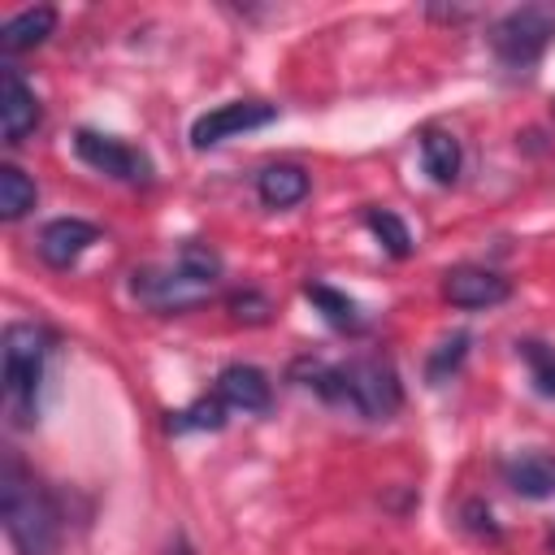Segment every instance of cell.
Here are the masks:
<instances>
[{
	"label": "cell",
	"mask_w": 555,
	"mask_h": 555,
	"mask_svg": "<svg viewBox=\"0 0 555 555\" xmlns=\"http://www.w3.org/2000/svg\"><path fill=\"white\" fill-rule=\"evenodd\" d=\"M52 26H56V13H52L48 4H39V9H22L17 17L4 22V30H0V48H4V52H26V48L43 43V39L52 35Z\"/></svg>",
	"instance_id": "15"
},
{
	"label": "cell",
	"mask_w": 555,
	"mask_h": 555,
	"mask_svg": "<svg viewBox=\"0 0 555 555\" xmlns=\"http://www.w3.org/2000/svg\"><path fill=\"white\" fill-rule=\"evenodd\" d=\"M546 546H551V551H555V533H551V538H546Z\"/></svg>",
	"instance_id": "23"
},
{
	"label": "cell",
	"mask_w": 555,
	"mask_h": 555,
	"mask_svg": "<svg viewBox=\"0 0 555 555\" xmlns=\"http://www.w3.org/2000/svg\"><path fill=\"white\" fill-rule=\"evenodd\" d=\"M464 351H468V334L447 338V343L434 351V360H429V382H442V377H447V369H455V364L464 360Z\"/></svg>",
	"instance_id": "21"
},
{
	"label": "cell",
	"mask_w": 555,
	"mask_h": 555,
	"mask_svg": "<svg viewBox=\"0 0 555 555\" xmlns=\"http://www.w3.org/2000/svg\"><path fill=\"white\" fill-rule=\"evenodd\" d=\"M0 512H4V529L17 555H56L61 512L52 494L39 486V477L26 473L13 455H4V468H0Z\"/></svg>",
	"instance_id": "1"
},
{
	"label": "cell",
	"mask_w": 555,
	"mask_h": 555,
	"mask_svg": "<svg viewBox=\"0 0 555 555\" xmlns=\"http://www.w3.org/2000/svg\"><path fill=\"white\" fill-rule=\"evenodd\" d=\"M95 238H100V230H95L91 221L56 217V221H48L43 234H39V256H43L52 269H69Z\"/></svg>",
	"instance_id": "10"
},
{
	"label": "cell",
	"mask_w": 555,
	"mask_h": 555,
	"mask_svg": "<svg viewBox=\"0 0 555 555\" xmlns=\"http://www.w3.org/2000/svg\"><path fill=\"white\" fill-rule=\"evenodd\" d=\"M442 295L455 304V308H494L512 295V282L499 278L494 269H481V264H460L442 278Z\"/></svg>",
	"instance_id": "8"
},
{
	"label": "cell",
	"mask_w": 555,
	"mask_h": 555,
	"mask_svg": "<svg viewBox=\"0 0 555 555\" xmlns=\"http://www.w3.org/2000/svg\"><path fill=\"white\" fill-rule=\"evenodd\" d=\"M225 425V403L212 395V399H195L191 408L173 412L169 416V429L173 434H191V429H221Z\"/></svg>",
	"instance_id": "18"
},
{
	"label": "cell",
	"mask_w": 555,
	"mask_h": 555,
	"mask_svg": "<svg viewBox=\"0 0 555 555\" xmlns=\"http://www.w3.org/2000/svg\"><path fill=\"white\" fill-rule=\"evenodd\" d=\"M321 399L330 403H347L351 412L369 416V421H386L399 412V377L386 360L369 356V360H351V364H312L308 369V382Z\"/></svg>",
	"instance_id": "3"
},
{
	"label": "cell",
	"mask_w": 555,
	"mask_h": 555,
	"mask_svg": "<svg viewBox=\"0 0 555 555\" xmlns=\"http://www.w3.org/2000/svg\"><path fill=\"white\" fill-rule=\"evenodd\" d=\"M165 555H195V551H191V542H186V538H173Z\"/></svg>",
	"instance_id": "22"
},
{
	"label": "cell",
	"mask_w": 555,
	"mask_h": 555,
	"mask_svg": "<svg viewBox=\"0 0 555 555\" xmlns=\"http://www.w3.org/2000/svg\"><path fill=\"white\" fill-rule=\"evenodd\" d=\"M269 121H278L273 104H264V100H230V104H217V108H208V113H199L191 121V147L204 152V147H217V143L234 139V134L260 130Z\"/></svg>",
	"instance_id": "6"
},
{
	"label": "cell",
	"mask_w": 555,
	"mask_h": 555,
	"mask_svg": "<svg viewBox=\"0 0 555 555\" xmlns=\"http://www.w3.org/2000/svg\"><path fill=\"white\" fill-rule=\"evenodd\" d=\"M304 295L321 308V317L334 325V330H347V334H356L360 325H364V317H360V304L351 299V295H343V291H334V286H325V282H308L304 286Z\"/></svg>",
	"instance_id": "16"
},
{
	"label": "cell",
	"mask_w": 555,
	"mask_h": 555,
	"mask_svg": "<svg viewBox=\"0 0 555 555\" xmlns=\"http://www.w3.org/2000/svg\"><path fill=\"white\" fill-rule=\"evenodd\" d=\"M555 39V4H520L503 13L490 30V43L507 69H529Z\"/></svg>",
	"instance_id": "5"
},
{
	"label": "cell",
	"mask_w": 555,
	"mask_h": 555,
	"mask_svg": "<svg viewBox=\"0 0 555 555\" xmlns=\"http://www.w3.org/2000/svg\"><path fill=\"white\" fill-rule=\"evenodd\" d=\"M35 126H39V95L26 87V78L13 65H4V74H0V130H4V143H22Z\"/></svg>",
	"instance_id": "9"
},
{
	"label": "cell",
	"mask_w": 555,
	"mask_h": 555,
	"mask_svg": "<svg viewBox=\"0 0 555 555\" xmlns=\"http://www.w3.org/2000/svg\"><path fill=\"white\" fill-rule=\"evenodd\" d=\"M525 360H529V369H533L538 390L555 399V351H546L542 343H525Z\"/></svg>",
	"instance_id": "20"
},
{
	"label": "cell",
	"mask_w": 555,
	"mask_h": 555,
	"mask_svg": "<svg viewBox=\"0 0 555 555\" xmlns=\"http://www.w3.org/2000/svg\"><path fill=\"white\" fill-rule=\"evenodd\" d=\"M35 199H39L35 182L17 165H4L0 169V217L4 221H17V217H26L35 208Z\"/></svg>",
	"instance_id": "17"
},
{
	"label": "cell",
	"mask_w": 555,
	"mask_h": 555,
	"mask_svg": "<svg viewBox=\"0 0 555 555\" xmlns=\"http://www.w3.org/2000/svg\"><path fill=\"white\" fill-rule=\"evenodd\" d=\"M43 360H48V334L39 325L13 321L4 330V343H0V377H4V403H9L17 425H26L35 416Z\"/></svg>",
	"instance_id": "4"
},
{
	"label": "cell",
	"mask_w": 555,
	"mask_h": 555,
	"mask_svg": "<svg viewBox=\"0 0 555 555\" xmlns=\"http://www.w3.org/2000/svg\"><path fill=\"white\" fill-rule=\"evenodd\" d=\"M217 278H221V256L208 243H182L169 264L134 269L130 291L156 312H182V308L204 304Z\"/></svg>",
	"instance_id": "2"
},
{
	"label": "cell",
	"mask_w": 555,
	"mask_h": 555,
	"mask_svg": "<svg viewBox=\"0 0 555 555\" xmlns=\"http://www.w3.org/2000/svg\"><path fill=\"white\" fill-rule=\"evenodd\" d=\"M74 147H78V156H82L91 169H100V173H108V178H117V182H130V186L152 182V160H147L139 147L113 139V134L78 130V134H74Z\"/></svg>",
	"instance_id": "7"
},
{
	"label": "cell",
	"mask_w": 555,
	"mask_h": 555,
	"mask_svg": "<svg viewBox=\"0 0 555 555\" xmlns=\"http://www.w3.org/2000/svg\"><path fill=\"white\" fill-rule=\"evenodd\" d=\"M364 225L382 238V247H386L390 256H408V251H412V234H408V225H403L390 208H369V212H364Z\"/></svg>",
	"instance_id": "19"
},
{
	"label": "cell",
	"mask_w": 555,
	"mask_h": 555,
	"mask_svg": "<svg viewBox=\"0 0 555 555\" xmlns=\"http://www.w3.org/2000/svg\"><path fill=\"white\" fill-rule=\"evenodd\" d=\"M217 399L225 408H243V412H264L273 390H269V377L251 364H225L217 373Z\"/></svg>",
	"instance_id": "11"
},
{
	"label": "cell",
	"mask_w": 555,
	"mask_h": 555,
	"mask_svg": "<svg viewBox=\"0 0 555 555\" xmlns=\"http://www.w3.org/2000/svg\"><path fill=\"white\" fill-rule=\"evenodd\" d=\"M421 160H425V173L434 182H455L460 178V139L451 130H438V126H425L421 130Z\"/></svg>",
	"instance_id": "14"
},
{
	"label": "cell",
	"mask_w": 555,
	"mask_h": 555,
	"mask_svg": "<svg viewBox=\"0 0 555 555\" xmlns=\"http://www.w3.org/2000/svg\"><path fill=\"white\" fill-rule=\"evenodd\" d=\"M503 473L520 499H555V455L529 451V455H516Z\"/></svg>",
	"instance_id": "12"
},
{
	"label": "cell",
	"mask_w": 555,
	"mask_h": 555,
	"mask_svg": "<svg viewBox=\"0 0 555 555\" xmlns=\"http://www.w3.org/2000/svg\"><path fill=\"white\" fill-rule=\"evenodd\" d=\"M256 195L264 199V208H291L308 195V173L299 165H286V160L264 165L256 178Z\"/></svg>",
	"instance_id": "13"
}]
</instances>
